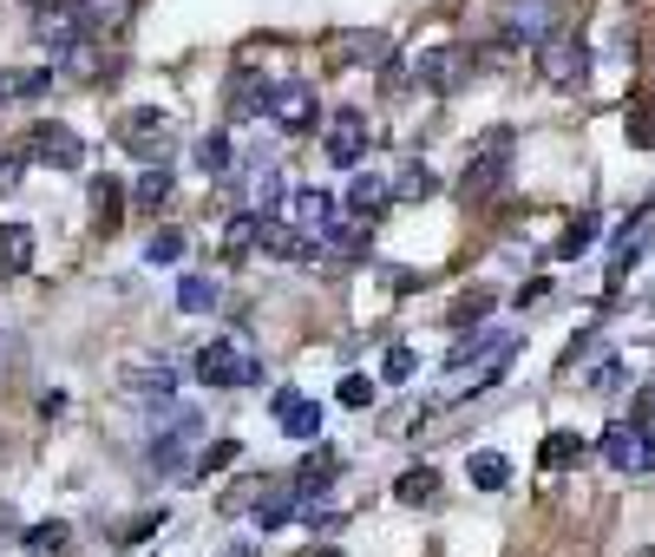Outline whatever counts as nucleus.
Returning <instances> with one entry per match:
<instances>
[{"label": "nucleus", "instance_id": "5701e85b", "mask_svg": "<svg viewBox=\"0 0 655 557\" xmlns=\"http://www.w3.org/2000/svg\"><path fill=\"white\" fill-rule=\"evenodd\" d=\"M433 191H439V178L427 171V164H420V158H413V164H407V171L393 178V204H427Z\"/></svg>", "mask_w": 655, "mask_h": 557}, {"label": "nucleus", "instance_id": "ddd939ff", "mask_svg": "<svg viewBox=\"0 0 655 557\" xmlns=\"http://www.w3.org/2000/svg\"><path fill=\"white\" fill-rule=\"evenodd\" d=\"M289 223L301 230V236H315V250H321V236L341 223V204H335L328 191H295L289 198Z\"/></svg>", "mask_w": 655, "mask_h": 557}, {"label": "nucleus", "instance_id": "393cba45", "mask_svg": "<svg viewBox=\"0 0 655 557\" xmlns=\"http://www.w3.org/2000/svg\"><path fill=\"white\" fill-rule=\"evenodd\" d=\"M217 295H223V288L211 276H184V282H177V308H184V315H211V308H217Z\"/></svg>", "mask_w": 655, "mask_h": 557}, {"label": "nucleus", "instance_id": "b1692460", "mask_svg": "<svg viewBox=\"0 0 655 557\" xmlns=\"http://www.w3.org/2000/svg\"><path fill=\"white\" fill-rule=\"evenodd\" d=\"M433 492H439L433 466H413V473H400V479H393V498H400V505H433Z\"/></svg>", "mask_w": 655, "mask_h": 557}, {"label": "nucleus", "instance_id": "4c0bfd02", "mask_svg": "<svg viewBox=\"0 0 655 557\" xmlns=\"http://www.w3.org/2000/svg\"><path fill=\"white\" fill-rule=\"evenodd\" d=\"M630 426H643V433L655 439V387H643V394H636V407H630Z\"/></svg>", "mask_w": 655, "mask_h": 557}, {"label": "nucleus", "instance_id": "c9c22d12", "mask_svg": "<svg viewBox=\"0 0 655 557\" xmlns=\"http://www.w3.org/2000/svg\"><path fill=\"white\" fill-rule=\"evenodd\" d=\"M380 381H413V348H387V361H380Z\"/></svg>", "mask_w": 655, "mask_h": 557}, {"label": "nucleus", "instance_id": "c85d7f7f", "mask_svg": "<svg viewBox=\"0 0 655 557\" xmlns=\"http://www.w3.org/2000/svg\"><path fill=\"white\" fill-rule=\"evenodd\" d=\"M164 198H171V171H164V164H145V178L132 184V204H139V210H157Z\"/></svg>", "mask_w": 655, "mask_h": 557}, {"label": "nucleus", "instance_id": "a878e982", "mask_svg": "<svg viewBox=\"0 0 655 557\" xmlns=\"http://www.w3.org/2000/svg\"><path fill=\"white\" fill-rule=\"evenodd\" d=\"M92 210H99V223H105V230H119V216H125V191H119V178H92Z\"/></svg>", "mask_w": 655, "mask_h": 557}, {"label": "nucleus", "instance_id": "0eeeda50", "mask_svg": "<svg viewBox=\"0 0 655 557\" xmlns=\"http://www.w3.org/2000/svg\"><path fill=\"white\" fill-rule=\"evenodd\" d=\"M538 72H544L551 85H583V79H590V47H583L577 33L557 27V33L538 47Z\"/></svg>", "mask_w": 655, "mask_h": 557}, {"label": "nucleus", "instance_id": "2eb2a0df", "mask_svg": "<svg viewBox=\"0 0 655 557\" xmlns=\"http://www.w3.org/2000/svg\"><path fill=\"white\" fill-rule=\"evenodd\" d=\"M393 204V178H380V171H361L355 184H348V216L355 223H373L380 210Z\"/></svg>", "mask_w": 655, "mask_h": 557}, {"label": "nucleus", "instance_id": "f257e3e1", "mask_svg": "<svg viewBox=\"0 0 655 557\" xmlns=\"http://www.w3.org/2000/svg\"><path fill=\"white\" fill-rule=\"evenodd\" d=\"M511 158H518V132H511V125H492L485 139L472 144V158H465V171H459V191H465L472 204L499 198L505 178H511Z\"/></svg>", "mask_w": 655, "mask_h": 557}, {"label": "nucleus", "instance_id": "7c9ffc66", "mask_svg": "<svg viewBox=\"0 0 655 557\" xmlns=\"http://www.w3.org/2000/svg\"><path fill=\"white\" fill-rule=\"evenodd\" d=\"M590 243H596V210H583L577 223H571L564 236H557V256H583Z\"/></svg>", "mask_w": 655, "mask_h": 557}, {"label": "nucleus", "instance_id": "72a5a7b5", "mask_svg": "<svg viewBox=\"0 0 655 557\" xmlns=\"http://www.w3.org/2000/svg\"><path fill=\"white\" fill-rule=\"evenodd\" d=\"M177 256H184V236L177 230H157L145 243V263H177Z\"/></svg>", "mask_w": 655, "mask_h": 557}, {"label": "nucleus", "instance_id": "7ed1b4c3", "mask_svg": "<svg viewBox=\"0 0 655 557\" xmlns=\"http://www.w3.org/2000/svg\"><path fill=\"white\" fill-rule=\"evenodd\" d=\"M119 144L139 158V164H164L171 151H177V125L164 119V112H151V105H139V112H125V125H119Z\"/></svg>", "mask_w": 655, "mask_h": 557}, {"label": "nucleus", "instance_id": "e433bc0d", "mask_svg": "<svg viewBox=\"0 0 655 557\" xmlns=\"http://www.w3.org/2000/svg\"><path fill=\"white\" fill-rule=\"evenodd\" d=\"M367 401H373V381H367V374H348V381H341V407H367Z\"/></svg>", "mask_w": 655, "mask_h": 557}, {"label": "nucleus", "instance_id": "473e14b6", "mask_svg": "<svg viewBox=\"0 0 655 557\" xmlns=\"http://www.w3.org/2000/svg\"><path fill=\"white\" fill-rule=\"evenodd\" d=\"M283 198H289V184H283L276 171H263V178H256V216H269V210L283 204Z\"/></svg>", "mask_w": 655, "mask_h": 557}, {"label": "nucleus", "instance_id": "c03bdc74", "mask_svg": "<svg viewBox=\"0 0 655 557\" xmlns=\"http://www.w3.org/2000/svg\"><path fill=\"white\" fill-rule=\"evenodd\" d=\"M308 557H341V551H335V545H328V551H308Z\"/></svg>", "mask_w": 655, "mask_h": 557}, {"label": "nucleus", "instance_id": "79ce46f5", "mask_svg": "<svg viewBox=\"0 0 655 557\" xmlns=\"http://www.w3.org/2000/svg\"><path fill=\"white\" fill-rule=\"evenodd\" d=\"M7 354H13V335H0V367H7Z\"/></svg>", "mask_w": 655, "mask_h": 557}, {"label": "nucleus", "instance_id": "9b49d317", "mask_svg": "<svg viewBox=\"0 0 655 557\" xmlns=\"http://www.w3.org/2000/svg\"><path fill=\"white\" fill-rule=\"evenodd\" d=\"M27 144H33V158L53 164V171H79V164H85V139H79L73 125H60V119H53V125H33Z\"/></svg>", "mask_w": 655, "mask_h": 557}, {"label": "nucleus", "instance_id": "2f4dec72", "mask_svg": "<svg viewBox=\"0 0 655 557\" xmlns=\"http://www.w3.org/2000/svg\"><path fill=\"white\" fill-rule=\"evenodd\" d=\"M623 374H630V367H623L616 354H610V361H596V367H590V394H623Z\"/></svg>", "mask_w": 655, "mask_h": 557}, {"label": "nucleus", "instance_id": "6e6552de", "mask_svg": "<svg viewBox=\"0 0 655 557\" xmlns=\"http://www.w3.org/2000/svg\"><path fill=\"white\" fill-rule=\"evenodd\" d=\"M119 387H125L132 401L171 407V394H177V367H171V361H125V367H119Z\"/></svg>", "mask_w": 655, "mask_h": 557}, {"label": "nucleus", "instance_id": "a19ab883", "mask_svg": "<svg viewBox=\"0 0 655 557\" xmlns=\"http://www.w3.org/2000/svg\"><path fill=\"white\" fill-rule=\"evenodd\" d=\"M7 545H13V512L0 505V551H7Z\"/></svg>", "mask_w": 655, "mask_h": 557}, {"label": "nucleus", "instance_id": "f8f14e48", "mask_svg": "<svg viewBox=\"0 0 655 557\" xmlns=\"http://www.w3.org/2000/svg\"><path fill=\"white\" fill-rule=\"evenodd\" d=\"M413 72H420V85H433V92H459L465 72H472V53H465V47H427V53L413 60Z\"/></svg>", "mask_w": 655, "mask_h": 557}, {"label": "nucleus", "instance_id": "412c9836", "mask_svg": "<svg viewBox=\"0 0 655 557\" xmlns=\"http://www.w3.org/2000/svg\"><path fill=\"white\" fill-rule=\"evenodd\" d=\"M229 112H236V119L269 112V85H263V72H236V79H229Z\"/></svg>", "mask_w": 655, "mask_h": 557}, {"label": "nucleus", "instance_id": "423d86ee", "mask_svg": "<svg viewBox=\"0 0 655 557\" xmlns=\"http://www.w3.org/2000/svg\"><path fill=\"white\" fill-rule=\"evenodd\" d=\"M603 459L616 466V473H630V479H643L655 473V439L643 426H630V419H616V426H603Z\"/></svg>", "mask_w": 655, "mask_h": 557}, {"label": "nucleus", "instance_id": "4be33fe9", "mask_svg": "<svg viewBox=\"0 0 655 557\" xmlns=\"http://www.w3.org/2000/svg\"><path fill=\"white\" fill-rule=\"evenodd\" d=\"M465 479H472L479 492H505L511 486V459L505 453H472V459H465Z\"/></svg>", "mask_w": 655, "mask_h": 557}, {"label": "nucleus", "instance_id": "f3484780", "mask_svg": "<svg viewBox=\"0 0 655 557\" xmlns=\"http://www.w3.org/2000/svg\"><path fill=\"white\" fill-rule=\"evenodd\" d=\"M276 419H283V433L289 439H321V407L315 401H301V394H276Z\"/></svg>", "mask_w": 655, "mask_h": 557}, {"label": "nucleus", "instance_id": "a211bd4d", "mask_svg": "<svg viewBox=\"0 0 655 557\" xmlns=\"http://www.w3.org/2000/svg\"><path fill=\"white\" fill-rule=\"evenodd\" d=\"M27 270H33V230L0 223V276H27Z\"/></svg>", "mask_w": 655, "mask_h": 557}, {"label": "nucleus", "instance_id": "6ab92c4d", "mask_svg": "<svg viewBox=\"0 0 655 557\" xmlns=\"http://www.w3.org/2000/svg\"><path fill=\"white\" fill-rule=\"evenodd\" d=\"M66 545H73V525L66 518H47V525L20 531V551L27 557H66Z\"/></svg>", "mask_w": 655, "mask_h": 557}, {"label": "nucleus", "instance_id": "ea45409f", "mask_svg": "<svg viewBox=\"0 0 655 557\" xmlns=\"http://www.w3.org/2000/svg\"><path fill=\"white\" fill-rule=\"evenodd\" d=\"M485 308H492V295H459V302H452V322H479Z\"/></svg>", "mask_w": 655, "mask_h": 557}, {"label": "nucleus", "instance_id": "39448f33", "mask_svg": "<svg viewBox=\"0 0 655 557\" xmlns=\"http://www.w3.org/2000/svg\"><path fill=\"white\" fill-rule=\"evenodd\" d=\"M551 13H557L551 0H505V7H499V40H505V47H544V40L557 33Z\"/></svg>", "mask_w": 655, "mask_h": 557}, {"label": "nucleus", "instance_id": "cd10ccee", "mask_svg": "<svg viewBox=\"0 0 655 557\" xmlns=\"http://www.w3.org/2000/svg\"><path fill=\"white\" fill-rule=\"evenodd\" d=\"M53 85V72H0V105H13V99H40Z\"/></svg>", "mask_w": 655, "mask_h": 557}, {"label": "nucleus", "instance_id": "f704fd0d", "mask_svg": "<svg viewBox=\"0 0 655 557\" xmlns=\"http://www.w3.org/2000/svg\"><path fill=\"white\" fill-rule=\"evenodd\" d=\"M27 158H33V144H7V158H0V184H20V171H27Z\"/></svg>", "mask_w": 655, "mask_h": 557}, {"label": "nucleus", "instance_id": "bb28decb", "mask_svg": "<svg viewBox=\"0 0 655 557\" xmlns=\"http://www.w3.org/2000/svg\"><path fill=\"white\" fill-rule=\"evenodd\" d=\"M191 158H197L204 178H223V171H229V139H223V132H204V139L191 144Z\"/></svg>", "mask_w": 655, "mask_h": 557}, {"label": "nucleus", "instance_id": "9d476101", "mask_svg": "<svg viewBox=\"0 0 655 557\" xmlns=\"http://www.w3.org/2000/svg\"><path fill=\"white\" fill-rule=\"evenodd\" d=\"M321 151H328V164L355 171V164L367 158V119L361 112H335V119L321 125Z\"/></svg>", "mask_w": 655, "mask_h": 557}, {"label": "nucleus", "instance_id": "f03ea898", "mask_svg": "<svg viewBox=\"0 0 655 557\" xmlns=\"http://www.w3.org/2000/svg\"><path fill=\"white\" fill-rule=\"evenodd\" d=\"M197 381H204V387H223V394L256 387V381H263V354L223 335V342H211V348H197Z\"/></svg>", "mask_w": 655, "mask_h": 557}, {"label": "nucleus", "instance_id": "dca6fc26", "mask_svg": "<svg viewBox=\"0 0 655 557\" xmlns=\"http://www.w3.org/2000/svg\"><path fill=\"white\" fill-rule=\"evenodd\" d=\"M249 512H256V525H263V531H283V525L301 518V492H295V486H263Z\"/></svg>", "mask_w": 655, "mask_h": 557}, {"label": "nucleus", "instance_id": "58836bf2", "mask_svg": "<svg viewBox=\"0 0 655 557\" xmlns=\"http://www.w3.org/2000/svg\"><path fill=\"white\" fill-rule=\"evenodd\" d=\"M229 459H236V439H217V446H204L197 473H217V466H229Z\"/></svg>", "mask_w": 655, "mask_h": 557}, {"label": "nucleus", "instance_id": "20e7f679", "mask_svg": "<svg viewBox=\"0 0 655 557\" xmlns=\"http://www.w3.org/2000/svg\"><path fill=\"white\" fill-rule=\"evenodd\" d=\"M269 125H283V132H315L321 125V99H315L308 79H276L269 85Z\"/></svg>", "mask_w": 655, "mask_h": 557}, {"label": "nucleus", "instance_id": "1a4fd4ad", "mask_svg": "<svg viewBox=\"0 0 655 557\" xmlns=\"http://www.w3.org/2000/svg\"><path fill=\"white\" fill-rule=\"evenodd\" d=\"M256 250L276 256V263H315V256H321L315 236H301V230L283 223V216H256Z\"/></svg>", "mask_w": 655, "mask_h": 557}, {"label": "nucleus", "instance_id": "4468645a", "mask_svg": "<svg viewBox=\"0 0 655 557\" xmlns=\"http://www.w3.org/2000/svg\"><path fill=\"white\" fill-rule=\"evenodd\" d=\"M191 446H197V414H177L157 439H151V466H157V473H184Z\"/></svg>", "mask_w": 655, "mask_h": 557}, {"label": "nucleus", "instance_id": "37998d69", "mask_svg": "<svg viewBox=\"0 0 655 557\" xmlns=\"http://www.w3.org/2000/svg\"><path fill=\"white\" fill-rule=\"evenodd\" d=\"M223 557H256V545H236V551H223Z\"/></svg>", "mask_w": 655, "mask_h": 557}, {"label": "nucleus", "instance_id": "c756f323", "mask_svg": "<svg viewBox=\"0 0 655 557\" xmlns=\"http://www.w3.org/2000/svg\"><path fill=\"white\" fill-rule=\"evenodd\" d=\"M577 459H583V439H577V433H551V439H544V466H551V473H571Z\"/></svg>", "mask_w": 655, "mask_h": 557}, {"label": "nucleus", "instance_id": "aec40b11", "mask_svg": "<svg viewBox=\"0 0 655 557\" xmlns=\"http://www.w3.org/2000/svg\"><path fill=\"white\" fill-rule=\"evenodd\" d=\"M367 236H373V223H355V216H341V223H335V230L321 236V256H335V263H341V256H361Z\"/></svg>", "mask_w": 655, "mask_h": 557}]
</instances>
